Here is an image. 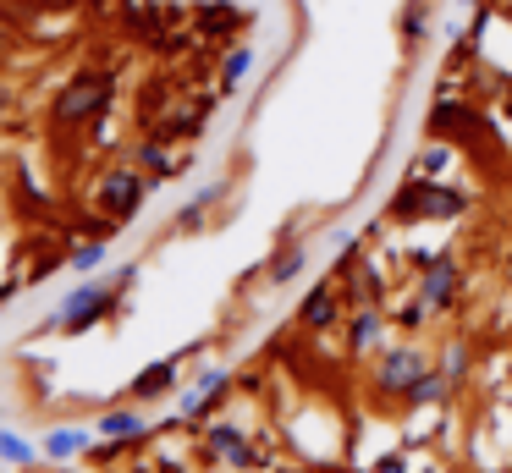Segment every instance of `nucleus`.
<instances>
[{
	"label": "nucleus",
	"instance_id": "4468645a",
	"mask_svg": "<svg viewBox=\"0 0 512 473\" xmlns=\"http://www.w3.org/2000/svg\"><path fill=\"white\" fill-rule=\"evenodd\" d=\"M0 462H34V446H28L23 435H6V429H0Z\"/></svg>",
	"mask_w": 512,
	"mask_h": 473
},
{
	"label": "nucleus",
	"instance_id": "0eeeda50",
	"mask_svg": "<svg viewBox=\"0 0 512 473\" xmlns=\"http://www.w3.org/2000/svg\"><path fill=\"white\" fill-rule=\"evenodd\" d=\"M210 451H221L226 462H237V468H248V462H254V451H248V440L237 435L232 424H215V429H210Z\"/></svg>",
	"mask_w": 512,
	"mask_h": 473
},
{
	"label": "nucleus",
	"instance_id": "dca6fc26",
	"mask_svg": "<svg viewBox=\"0 0 512 473\" xmlns=\"http://www.w3.org/2000/svg\"><path fill=\"white\" fill-rule=\"evenodd\" d=\"M441 385H446V374H419V385H413V402H435V396H441Z\"/></svg>",
	"mask_w": 512,
	"mask_h": 473
},
{
	"label": "nucleus",
	"instance_id": "7ed1b4c3",
	"mask_svg": "<svg viewBox=\"0 0 512 473\" xmlns=\"http://www.w3.org/2000/svg\"><path fill=\"white\" fill-rule=\"evenodd\" d=\"M105 303H111V286H78V292L61 303V314H56V325H67V330H89L94 325V314H105Z\"/></svg>",
	"mask_w": 512,
	"mask_h": 473
},
{
	"label": "nucleus",
	"instance_id": "412c9836",
	"mask_svg": "<svg viewBox=\"0 0 512 473\" xmlns=\"http://www.w3.org/2000/svg\"><path fill=\"white\" fill-rule=\"evenodd\" d=\"M463 6H474V0H463Z\"/></svg>",
	"mask_w": 512,
	"mask_h": 473
},
{
	"label": "nucleus",
	"instance_id": "423d86ee",
	"mask_svg": "<svg viewBox=\"0 0 512 473\" xmlns=\"http://www.w3.org/2000/svg\"><path fill=\"white\" fill-rule=\"evenodd\" d=\"M221 391H226V369H204V374H199V391H188V396H182V413H188V418H199V413H204V407H210Z\"/></svg>",
	"mask_w": 512,
	"mask_h": 473
},
{
	"label": "nucleus",
	"instance_id": "1a4fd4ad",
	"mask_svg": "<svg viewBox=\"0 0 512 473\" xmlns=\"http://www.w3.org/2000/svg\"><path fill=\"white\" fill-rule=\"evenodd\" d=\"M105 198H111V209H122V215H127V209L144 198V182H138L133 171H116L111 182H105Z\"/></svg>",
	"mask_w": 512,
	"mask_h": 473
},
{
	"label": "nucleus",
	"instance_id": "aec40b11",
	"mask_svg": "<svg viewBox=\"0 0 512 473\" xmlns=\"http://www.w3.org/2000/svg\"><path fill=\"white\" fill-rule=\"evenodd\" d=\"M446 160H452V154H446V149H430V154H424V171H441Z\"/></svg>",
	"mask_w": 512,
	"mask_h": 473
},
{
	"label": "nucleus",
	"instance_id": "2eb2a0df",
	"mask_svg": "<svg viewBox=\"0 0 512 473\" xmlns=\"http://www.w3.org/2000/svg\"><path fill=\"white\" fill-rule=\"evenodd\" d=\"M248 72H254V50H243V44H237V50L226 55V83H243Z\"/></svg>",
	"mask_w": 512,
	"mask_h": 473
},
{
	"label": "nucleus",
	"instance_id": "a211bd4d",
	"mask_svg": "<svg viewBox=\"0 0 512 473\" xmlns=\"http://www.w3.org/2000/svg\"><path fill=\"white\" fill-rule=\"evenodd\" d=\"M100 259H105V248H100V242H89V248H78V253H72V264H78V270H94Z\"/></svg>",
	"mask_w": 512,
	"mask_h": 473
},
{
	"label": "nucleus",
	"instance_id": "6e6552de",
	"mask_svg": "<svg viewBox=\"0 0 512 473\" xmlns=\"http://www.w3.org/2000/svg\"><path fill=\"white\" fill-rule=\"evenodd\" d=\"M171 385H177V363L166 358V363H149V369L138 374V380H133V396H166Z\"/></svg>",
	"mask_w": 512,
	"mask_h": 473
},
{
	"label": "nucleus",
	"instance_id": "20e7f679",
	"mask_svg": "<svg viewBox=\"0 0 512 473\" xmlns=\"http://www.w3.org/2000/svg\"><path fill=\"white\" fill-rule=\"evenodd\" d=\"M424 374V363L413 358V352H391L386 363H380V391H413Z\"/></svg>",
	"mask_w": 512,
	"mask_h": 473
},
{
	"label": "nucleus",
	"instance_id": "f03ea898",
	"mask_svg": "<svg viewBox=\"0 0 512 473\" xmlns=\"http://www.w3.org/2000/svg\"><path fill=\"white\" fill-rule=\"evenodd\" d=\"M397 215H402V220H424V215L446 220V215H463V193H446V187H402Z\"/></svg>",
	"mask_w": 512,
	"mask_h": 473
},
{
	"label": "nucleus",
	"instance_id": "9b49d317",
	"mask_svg": "<svg viewBox=\"0 0 512 473\" xmlns=\"http://www.w3.org/2000/svg\"><path fill=\"white\" fill-rule=\"evenodd\" d=\"M303 264H309V248H303V242H292V248H281L276 259H270V281H292V275L303 270Z\"/></svg>",
	"mask_w": 512,
	"mask_h": 473
},
{
	"label": "nucleus",
	"instance_id": "f8f14e48",
	"mask_svg": "<svg viewBox=\"0 0 512 473\" xmlns=\"http://www.w3.org/2000/svg\"><path fill=\"white\" fill-rule=\"evenodd\" d=\"M100 435L105 440H133V435H144V418L127 413V407H122V413H105L100 418Z\"/></svg>",
	"mask_w": 512,
	"mask_h": 473
},
{
	"label": "nucleus",
	"instance_id": "39448f33",
	"mask_svg": "<svg viewBox=\"0 0 512 473\" xmlns=\"http://www.w3.org/2000/svg\"><path fill=\"white\" fill-rule=\"evenodd\" d=\"M452 297H457V264L441 253V259L430 264V275H424V303H430V308H446Z\"/></svg>",
	"mask_w": 512,
	"mask_h": 473
},
{
	"label": "nucleus",
	"instance_id": "ddd939ff",
	"mask_svg": "<svg viewBox=\"0 0 512 473\" xmlns=\"http://www.w3.org/2000/svg\"><path fill=\"white\" fill-rule=\"evenodd\" d=\"M83 446H89V435H83V429H50V435H45L50 457H78Z\"/></svg>",
	"mask_w": 512,
	"mask_h": 473
},
{
	"label": "nucleus",
	"instance_id": "f257e3e1",
	"mask_svg": "<svg viewBox=\"0 0 512 473\" xmlns=\"http://www.w3.org/2000/svg\"><path fill=\"white\" fill-rule=\"evenodd\" d=\"M105 105H111V77L89 72V77H78V83L61 88L56 116H61V121H89V116H100Z\"/></svg>",
	"mask_w": 512,
	"mask_h": 473
},
{
	"label": "nucleus",
	"instance_id": "6ab92c4d",
	"mask_svg": "<svg viewBox=\"0 0 512 473\" xmlns=\"http://www.w3.org/2000/svg\"><path fill=\"white\" fill-rule=\"evenodd\" d=\"M463 369H468V352H452L446 358V380H463Z\"/></svg>",
	"mask_w": 512,
	"mask_h": 473
},
{
	"label": "nucleus",
	"instance_id": "9d476101",
	"mask_svg": "<svg viewBox=\"0 0 512 473\" xmlns=\"http://www.w3.org/2000/svg\"><path fill=\"white\" fill-rule=\"evenodd\" d=\"M298 319H303V325H314V330H320V325H331V319H336V297L325 292V286H314V292L303 297Z\"/></svg>",
	"mask_w": 512,
	"mask_h": 473
},
{
	"label": "nucleus",
	"instance_id": "f3484780",
	"mask_svg": "<svg viewBox=\"0 0 512 473\" xmlns=\"http://www.w3.org/2000/svg\"><path fill=\"white\" fill-rule=\"evenodd\" d=\"M375 336H380V319H375V314H358V319H353V347H369Z\"/></svg>",
	"mask_w": 512,
	"mask_h": 473
}]
</instances>
